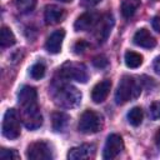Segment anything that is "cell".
<instances>
[{"instance_id": "1", "label": "cell", "mask_w": 160, "mask_h": 160, "mask_svg": "<svg viewBox=\"0 0 160 160\" xmlns=\"http://www.w3.org/2000/svg\"><path fill=\"white\" fill-rule=\"evenodd\" d=\"M19 105L21 109V119L24 125L30 129H38L42 124V116L38 105V94L32 86L25 85L18 94Z\"/></svg>"}, {"instance_id": "2", "label": "cell", "mask_w": 160, "mask_h": 160, "mask_svg": "<svg viewBox=\"0 0 160 160\" xmlns=\"http://www.w3.org/2000/svg\"><path fill=\"white\" fill-rule=\"evenodd\" d=\"M141 88L138 80H135V78L125 75L122 76V79L120 80L118 89L115 91V101L118 105H122L132 99H136L140 95Z\"/></svg>"}, {"instance_id": "3", "label": "cell", "mask_w": 160, "mask_h": 160, "mask_svg": "<svg viewBox=\"0 0 160 160\" xmlns=\"http://www.w3.org/2000/svg\"><path fill=\"white\" fill-rule=\"evenodd\" d=\"M52 98L58 106L70 109L78 106L81 101V92L71 85H60L55 89Z\"/></svg>"}, {"instance_id": "4", "label": "cell", "mask_w": 160, "mask_h": 160, "mask_svg": "<svg viewBox=\"0 0 160 160\" xmlns=\"http://www.w3.org/2000/svg\"><path fill=\"white\" fill-rule=\"evenodd\" d=\"M59 74L61 78L66 79V80H75L78 82H86L89 79L86 68L84 64L80 62H65L60 69H59Z\"/></svg>"}, {"instance_id": "5", "label": "cell", "mask_w": 160, "mask_h": 160, "mask_svg": "<svg viewBox=\"0 0 160 160\" xmlns=\"http://www.w3.org/2000/svg\"><path fill=\"white\" fill-rule=\"evenodd\" d=\"M78 128L82 134H95L101 128V118L94 110H85L79 119Z\"/></svg>"}, {"instance_id": "6", "label": "cell", "mask_w": 160, "mask_h": 160, "mask_svg": "<svg viewBox=\"0 0 160 160\" xmlns=\"http://www.w3.org/2000/svg\"><path fill=\"white\" fill-rule=\"evenodd\" d=\"M2 135L6 139L14 140L20 135V119L14 109L6 110L2 120Z\"/></svg>"}, {"instance_id": "7", "label": "cell", "mask_w": 160, "mask_h": 160, "mask_svg": "<svg viewBox=\"0 0 160 160\" xmlns=\"http://www.w3.org/2000/svg\"><path fill=\"white\" fill-rule=\"evenodd\" d=\"M26 156L30 160H49L54 158L51 145L46 141H35L28 146Z\"/></svg>"}, {"instance_id": "8", "label": "cell", "mask_w": 160, "mask_h": 160, "mask_svg": "<svg viewBox=\"0 0 160 160\" xmlns=\"http://www.w3.org/2000/svg\"><path fill=\"white\" fill-rule=\"evenodd\" d=\"M124 149V141L122 138L119 134H110L106 139L104 150H102V158L106 160H111L116 158Z\"/></svg>"}, {"instance_id": "9", "label": "cell", "mask_w": 160, "mask_h": 160, "mask_svg": "<svg viewBox=\"0 0 160 160\" xmlns=\"http://www.w3.org/2000/svg\"><path fill=\"white\" fill-rule=\"evenodd\" d=\"M112 25H114V18H112V15L110 12H106L105 15L100 16L98 24L95 25V28H96L95 36H96L99 42H104L108 39Z\"/></svg>"}, {"instance_id": "10", "label": "cell", "mask_w": 160, "mask_h": 160, "mask_svg": "<svg viewBox=\"0 0 160 160\" xmlns=\"http://www.w3.org/2000/svg\"><path fill=\"white\" fill-rule=\"evenodd\" d=\"M100 19V15L98 12H94V11H86L84 12L82 15H80L75 22H74V29L76 31H86L91 28H94L98 21Z\"/></svg>"}, {"instance_id": "11", "label": "cell", "mask_w": 160, "mask_h": 160, "mask_svg": "<svg viewBox=\"0 0 160 160\" xmlns=\"http://www.w3.org/2000/svg\"><path fill=\"white\" fill-rule=\"evenodd\" d=\"M64 38H65V30H64V29L55 30V31L51 32L50 36L48 38L46 44H45V49H46L50 54H58V52H60Z\"/></svg>"}, {"instance_id": "12", "label": "cell", "mask_w": 160, "mask_h": 160, "mask_svg": "<svg viewBox=\"0 0 160 160\" xmlns=\"http://www.w3.org/2000/svg\"><path fill=\"white\" fill-rule=\"evenodd\" d=\"M110 89H111V81L109 79H105V80H101L99 81L91 90V99L94 102L99 104V102H102L109 92H110Z\"/></svg>"}, {"instance_id": "13", "label": "cell", "mask_w": 160, "mask_h": 160, "mask_svg": "<svg viewBox=\"0 0 160 160\" xmlns=\"http://www.w3.org/2000/svg\"><path fill=\"white\" fill-rule=\"evenodd\" d=\"M132 40H134L135 45H138L140 48H145V49H152L156 45V40L154 39V36L150 34L149 30H146L144 28L139 29L135 32Z\"/></svg>"}, {"instance_id": "14", "label": "cell", "mask_w": 160, "mask_h": 160, "mask_svg": "<svg viewBox=\"0 0 160 160\" xmlns=\"http://www.w3.org/2000/svg\"><path fill=\"white\" fill-rule=\"evenodd\" d=\"M95 146L92 144H82L80 146L72 148L68 152V159L70 160H79V159H88L94 156Z\"/></svg>"}, {"instance_id": "15", "label": "cell", "mask_w": 160, "mask_h": 160, "mask_svg": "<svg viewBox=\"0 0 160 160\" xmlns=\"http://www.w3.org/2000/svg\"><path fill=\"white\" fill-rule=\"evenodd\" d=\"M44 18H45L46 24H50V25L58 24L64 18V9H61L60 6H56V5H48L45 8Z\"/></svg>"}, {"instance_id": "16", "label": "cell", "mask_w": 160, "mask_h": 160, "mask_svg": "<svg viewBox=\"0 0 160 160\" xmlns=\"http://www.w3.org/2000/svg\"><path fill=\"white\" fill-rule=\"evenodd\" d=\"M51 122H52V129L55 131H64L68 126L69 122V116L65 112L56 111L51 116Z\"/></svg>"}, {"instance_id": "17", "label": "cell", "mask_w": 160, "mask_h": 160, "mask_svg": "<svg viewBox=\"0 0 160 160\" xmlns=\"http://www.w3.org/2000/svg\"><path fill=\"white\" fill-rule=\"evenodd\" d=\"M139 6H140V0H121L120 10L122 16L129 19L135 14Z\"/></svg>"}, {"instance_id": "18", "label": "cell", "mask_w": 160, "mask_h": 160, "mask_svg": "<svg viewBox=\"0 0 160 160\" xmlns=\"http://www.w3.org/2000/svg\"><path fill=\"white\" fill-rule=\"evenodd\" d=\"M15 42H16V39H15L14 32L9 28L2 26L0 30V45H1V48L12 46Z\"/></svg>"}, {"instance_id": "19", "label": "cell", "mask_w": 160, "mask_h": 160, "mask_svg": "<svg viewBox=\"0 0 160 160\" xmlns=\"http://www.w3.org/2000/svg\"><path fill=\"white\" fill-rule=\"evenodd\" d=\"M124 60H125L126 66L130 68V69H136V68H139L142 64V56L139 52L130 51V50L125 52Z\"/></svg>"}, {"instance_id": "20", "label": "cell", "mask_w": 160, "mask_h": 160, "mask_svg": "<svg viewBox=\"0 0 160 160\" xmlns=\"http://www.w3.org/2000/svg\"><path fill=\"white\" fill-rule=\"evenodd\" d=\"M142 116H144V114H142L141 108L135 106V108H132V109L128 112V121H129L132 126H139V125L141 124V121H142Z\"/></svg>"}, {"instance_id": "21", "label": "cell", "mask_w": 160, "mask_h": 160, "mask_svg": "<svg viewBox=\"0 0 160 160\" xmlns=\"http://www.w3.org/2000/svg\"><path fill=\"white\" fill-rule=\"evenodd\" d=\"M12 2L20 12H30L36 5V0H12Z\"/></svg>"}, {"instance_id": "22", "label": "cell", "mask_w": 160, "mask_h": 160, "mask_svg": "<svg viewBox=\"0 0 160 160\" xmlns=\"http://www.w3.org/2000/svg\"><path fill=\"white\" fill-rule=\"evenodd\" d=\"M45 75V65L42 62H36L30 69V76L34 80H39Z\"/></svg>"}, {"instance_id": "23", "label": "cell", "mask_w": 160, "mask_h": 160, "mask_svg": "<svg viewBox=\"0 0 160 160\" xmlns=\"http://www.w3.org/2000/svg\"><path fill=\"white\" fill-rule=\"evenodd\" d=\"M0 159H2V160H19L20 155L14 149H5V148H2L0 150Z\"/></svg>"}, {"instance_id": "24", "label": "cell", "mask_w": 160, "mask_h": 160, "mask_svg": "<svg viewBox=\"0 0 160 160\" xmlns=\"http://www.w3.org/2000/svg\"><path fill=\"white\" fill-rule=\"evenodd\" d=\"M149 112H150V118H151L152 120L160 119V101H154V102L150 105Z\"/></svg>"}, {"instance_id": "25", "label": "cell", "mask_w": 160, "mask_h": 160, "mask_svg": "<svg viewBox=\"0 0 160 160\" xmlns=\"http://www.w3.org/2000/svg\"><path fill=\"white\" fill-rule=\"evenodd\" d=\"M92 64H94V66L98 68V69H104V68L108 66L109 61H108V59H106L104 55H98V56H95V58L92 59Z\"/></svg>"}, {"instance_id": "26", "label": "cell", "mask_w": 160, "mask_h": 160, "mask_svg": "<svg viewBox=\"0 0 160 160\" xmlns=\"http://www.w3.org/2000/svg\"><path fill=\"white\" fill-rule=\"evenodd\" d=\"M88 48H89V42L88 41L79 40L74 45V51H75V54H82V52H85L88 50Z\"/></svg>"}, {"instance_id": "27", "label": "cell", "mask_w": 160, "mask_h": 160, "mask_svg": "<svg viewBox=\"0 0 160 160\" xmlns=\"http://www.w3.org/2000/svg\"><path fill=\"white\" fill-rule=\"evenodd\" d=\"M151 26L155 31L160 32V16H154L151 20Z\"/></svg>"}, {"instance_id": "28", "label": "cell", "mask_w": 160, "mask_h": 160, "mask_svg": "<svg viewBox=\"0 0 160 160\" xmlns=\"http://www.w3.org/2000/svg\"><path fill=\"white\" fill-rule=\"evenodd\" d=\"M152 68H154V71H155L158 75H160V55H159L158 58H155L154 64H152Z\"/></svg>"}, {"instance_id": "29", "label": "cell", "mask_w": 160, "mask_h": 160, "mask_svg": "<svg viewBox=\"0 0 160 160\" xmlns=\"http://www.w3.org/2000/svg\"><path fill=\"white\" fill-rule=\"evenodd\" d=\"M99 1H100V0H81L82 5H85V6H94V5H96Z\"/></svg>"}, {"instance_id": "30", "label": "cell", "mask_w": 160, "mask_h": 160, "mask_svg": "<svg viewBox=\"0 0 160 160\" xmlns=\"http://www.w3.org/2000/svg\"><path fill=\"white\" fill-rule=\"evenodd\" d=\"M155 144L158 148H160V128L158 129V131L155 134Z\"/></svg>"}, {"instance_id": "31", "label": "cell", "mask_w": 160, "mask_h": 160, "mask_svg": "<svg viewBox=\"0 0 160 160\" xmlns=\"http://www.w3.org/2000/svg\"><path fill=\"white\" fill-rule=\"evenodd\" d=\"M59 1H61V2H71L72 0H59Z\"/></svg>"}]
</instances>
